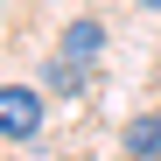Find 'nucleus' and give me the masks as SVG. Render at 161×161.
<instances>
[{"label":"nucleus","instance_id":"3","mask_svg":"<svg viewBox=\"0 0 161 161\" xmlns=\"http://www.w3.org/2000/svg\"><path fill=\"white\" fill-rule=\"evenodd\" d=\"M119 147H126L133 161H161V105H154V112H140V119H126Z\"/></svg>","mask_w":161,"mask_h":161},{"label":"nucleus","instance_id":"2","mask_svg":"<svg viewBox=\"0 0 161 161\" xmlns=\"http://www.w3.org/2000/svg\"><path fill=\"white\" fill-rule=\"evenodd\" d=\"M98 49H105V28H98V21H70V28H63V42H56V56L63 63H98Z\"/></svg>","mask_w":161,"mask_h":161},{"label":"nucleus","instance_id":"5","mask_svg":"<svg viewBox=\"0 0 161 161\" xmlns=\"http://www.w3.org/2000/svg\"><path fill=\"white\" fill-rule=\"evenodd\" d=\"M140 7H154V14H161V0H140Z\"/></svg>","mask_w":161,"mask_h":161},{"label":"nucleus","instance_id":"4","mask_svg":"<svg viewBox=\"0 0 161 161\" xmlns=\"http://www.w3.org/2000/svg\"><path fill=\"white\" fill-rule=\"evenodd\" d=\"M42 77H49V91H63V98H77V91L91 84L84 63H63V56H49V70H42Z\"/></svg>","mask_w":161,"mask_h":161},{"label":"nucleus","instance_id":"1","mask_svg":"<svg viewBox=\"0 0 161 161\" xmlns=\"http://www.w3.org/2000/svg\"><path fill=\"white\" fill-rule=\"evenodd\" d=\"M35 133H42V91L0 84V140H35Z\"/></svg>","mask_w":161,"mask_h":161}]
</instances>
